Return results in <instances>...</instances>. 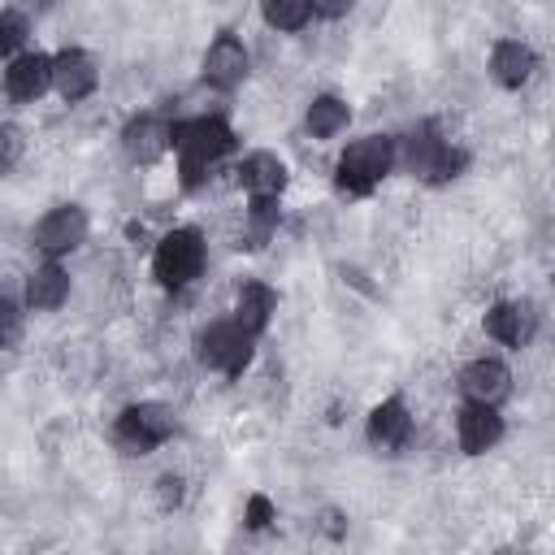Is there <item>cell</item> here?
<instances>
[{
  "instance_id": "cell-16",
  "label": "cell",
  "mask_w": 555,
  "mask_h": 555,
  "mask_svg": "<svg viewBox=\"0 0 555 555\" xmlns=\"http://www.w3.org/2000/svg\"><path fill=\"white\" fill-rule=\"evenodd\" d=\"M412 434V416H408V403L403 399H382L373 412H369V442L382 447V451H399Z\"/></svg>"
},
{
  "instance_id": "cell-9",
  "label": "cell",
  "mask_w": 555,
  "mask_h": 555,
  "mask_svg": "<svg viewBox=\"0 0 555 555\" xmlns=\"http://www.w3.org/2000/svg\"><path fill=\"white\" fill-rule=\"evenodd\" d=\"M455 438H460V451L468 455H481L490 451L499 438H503V416H499V403H477L468 399L455 416Z\"/></svg>"
},
{
  "instance_id": "cell-12",
  "label": "cell",
  "mask_w": 555,
  "mask_h": 555,
  "mask_svg": "<svg viewBox=\"0 0 555 555\" xmlns=\"http://www.w3.org/2000/svg\"><path fill=\"white\" fill-rule=\"evenodd\" d=\"M533 330H538V312L520 299H503L486 312V334L499 338L503 347H525L533 338Z\"/></svg>"
},
{
  "instance_id": "cell-19",
  "label": "cell",
  "mask_w": 555,
  "mask_h": 555,
  "mask_svg": "<svg viewBox=\"0 0 555 555\" xmlns=\"http://www.w3.org/2000/svg\"><path fill=\"white\" fill-rule=\"evenodd\" d=\"M273 308H278V295H273L264 282H243V286H238V299H234V321L247 325L251 334H260V330L269 325Z\"/></svg>"
},
{
  "instance_id": "cell-15",
  "label": "cell",
  "mask_w": 555,
  "mask_h": 555,
  "mask_svg": "<svg viewBox=\"0 0 555 555\" xmlns=\"http://www.w3.org/2000/svg\"><path fill=\"white\" fill-rule=\"evenodd\" d=\"M69 299V273L56 264V256H48L43 264H35V273L26 278V308L30 312H52Z\"/></svg>"
},
{
  "instance_id": "cell-21",
  "label": "cell",
  "mask_w": 555,
  "mask_h": 555,
  "mask_svg": "<svg viewBox=\"0 0 555 555\" xmlns=\"http://www.w3.org/2000/svg\"><path fill=\"white\" fill-rule=\"evenodd\" d=\"M260 13L273 30H299L312 17V0H260Z\"/></svg>"
},
{
  "instance_id": "cell-23",
  "label": "cell",
  "mask_w": 555,
  "mask_h": 555,
  "mask_svg": "<svg viewBox=\"0 0 555 555\" xmlns=\"http://www.w3.org/2000/svg\"><path fill=\"white\" fill-rule=\"evenodd\" d=\"M22 39H26V17H22L17 9H4V17H0V43H4V56H17Z\"/></svg>"
},
{
  "instance_id": "cell-13",
  "label": "cell",
  "mask_w": 555,
  "mask_h": 555,
  "mask_svg": "<svg viewBox=\"0 0 555 555\" xmlns=\"http://www.w3.org/2000/svg\"><path fill=\"white\" fill-rule=\"evenodd\" d=\"M460 390H464V399L499 403V399H507V390H512V373H507L503 360L481 356V360H473V364L460 373Z\"/></svg>"
},
{
  "instance_id": "cell-4",
  "label": "cell",
  "mask_w": 555,
  "mask_h": 555,
  "mask_svg": "<svg viewBox=\"0 0 555 555\" xmlns=\"http://www.w3.org/2000/svg\"><path fill=\"white\" fill-rule=\"evenodd\" d=\"M251 330L247 325H238L234 317L230 321H212V325H204L199 330V338H195V347H199V364H208V369H217V373H225V377H238L243 369H247V360H251Z\"/></svg>"
},
{
  "instance_id": "cell-20",
  "label": "cell",
  "mask_w": 555,
  "mask_h": 555,
  "mask_svg": "<svg viewBox=\"0 0 555 555\" xmlns=\"http://www.w3.org/2000/svg\"><path fill=\"white\" fill-rule=\"evenodd\" d=\"M308 134L312 139H334L347 121H351V108L338 100V95H317L312 104H308Z\"/></svg>"
},
{
  "instance_id": "cell-25",
  "label": "cell",
  "mask_w": 555,
  "mask_h": 555,
  "mask_svg": "<svg viewBox=\"0 0 555 555\" xmlns=\"http://www.w3.org/2000/svg\"><path fill=\"white\" fill-rule=\"evenodd\" d=\"M269 520H273V503H269L264 494H251V499H247V525H251V529H264Z\"/></svg>"
},
{
  "instance_id": "cell-18",
  "label": "cell",
  "mask_w": 555,
  "mask_h": 555,
  "mask_svg": "<svg viewBox=\"0 0 555 555\" xmlns=\"http://www.w3.org/2000/svg\"><path fill=\"white\" fill-rule=\"evenodd\" d=\"M238 182L247 186V195H282L286 186V165L273 152H251L238 165Z\"/></svg>"
},
{
  "instance_id": "cell-7",
  "label": "cell",
  "mask_w": 555,
  "mask_h": 555,
  "mask_svg": "<svg viewBox=\"0 0 555 555\" xmlns=\"http://www.w3.org/2000/svg\"><path fill=\"white\" fill-rule=\"evenodd\" d=\"M87 243V212L78 204H56L39 225H35V247L43 256H69L74 247Z\"/></svg>"
},
{
  "instance_id": "cell-14",
  "label": "cell",
  "mask_w": 555,
  "mask_h": 555,
  "mask_svg": "<svg viewBox=\"0 0 555 555\" xmlns=\"http://www.w3.org/2000/svg\"><path fill=\"white\" fill-rule=\"evenodd\" d=\"M533 69H538V56H533V48H525L520 39H499L494 48H490V78L499 82V87H525L529 78H533Z\"/></svg>"
},
{
  "instance_id": "cell-3",
  "label": "cell",
  "mask_w": 555,
  "mask_h": 555,
  "mask_svg": "<svg viewBox=\"0 0 555 555\" xmlns=\"http://www.w3.org/2000/svg\"><path fill=\"white\" fill-rule=\"evenodd\" d=\"M199 269H204V234L191 230V225L169 230V234L156 243V251H152V273H156V282L169 286V291L191 286V282L199 278Z\"/></svg>"
},
{
  "instance_id": "cell-5",
  "label": "cell",
  "mask_w": 555,
  "mask_h": 555,
  "mask_svg": "<svg viewBox=\"0 0 555 555\" xmlns=\"http://www.w3.org/2000/svg\"><path fill=\"white\" fill-rule=\"evenodd\" d=\"M169 438H173V412L165 403H130L117 416V442L130 455H147Z\"/></svg>"
},
{
  "instance_id": "cell-24",
  "label": "cell",
  "mask_w": 555,
  "mask_h": 555,
  "mask_svg": "<svg viewBox=\"0 0 555 555\" xmlns=\"http://www.w3.org/2000/svg\"><path fill=\"white\" fill-rule=\"evenodd\" d=\"M156 499H160V507H178L182 503V477L178 473L156 477Z\"/></svg>"
},
{
  "instance_id": "cell-17",
  "label": "cell",
  "mask_w": 555,
  "mask_h": 555,
  "mask_svg": "<svg viewBox=\"0 0 555 555\" xmlns=\"http://www.w3.org/2000/svg\"><path fill=\"white\" fill-rule=\"evenodd\" d=\"M121 143H126V152H130V160H156L165 147H173V126H160L156 117H134L130 126H126V134H121Z\"/></svg>"
},
{
  "instance_id": "cell-26",
  "label": "cell",
  "mask_w": 555,
  "mask_h": 555,
  "mask_svg": "<svg viewBox=\"0 0 555 555\" xmlns=\"http://www.w3.org/2000/svg\"><path fill=\"white\" fill-rule=\"evenodd\" d=\"M4 347H13L17 343V330H22V312H17V304L13 299H4Z\"/></svg>"
},
{
  "instance_id": "cell-10",
  "label": "cell",
  "mask_w": 555,
  "mask_h": 555,
  "mask_svg": "<svg viewBox=\"0 0 555 555\" xmlns=\"http://www.w3.org/2000/svg\"><path fill=\"white\" fill-rule=\"evenodd\" d=\"M247 78V48L234 35H217L204 52V82L217 91H234Z\"/></svg>"
},
{
  "instance_id": "cell-11",
  "label": "cell",
  "mask_w": 555,
  "mask_h": 555,
  "mask_svg": "<svg viewBox=\"0 0 555 555\" xmlns=\"http://www.w3.org/2000/svg\"><path fill=\"white\" fill-rule=\"evenodd\" d=\"M95 82H100V69H95V61L87 52H78V48L56 52V61H52V91L61 100L78 104V100H87L95 91Z\"/></svg>"
},
{
  "instance_id": "cell-2",
  "label": "cell",
  "mask_w": 555,
  "mask_h": 555,
  "mask_svg": "<svg viewBox=\"0 0 555 555\" xmlns=\"http://www.w3.org/2000/svg\"><path fill=\"white\" fill-rule=\"evenodd\" d=\"M395 165V139L386 134H364L343 147L338 156V186L351 195H369Z\"/></svg>"
},
{
  "instance_id": "cell-22",
  "label": "cell",
  "mask_w": 555,
  "mask_h": 555,
  "mask_svg": "<svg viewBox=\"0 0 555 555\" xmlns=\"http://www.w3.org/2000/svg\"><path fill=\"white\" fill-rule=\"evenodd\" d=\"M247 217H251L256 238H269V234H273V225H278V195H251Z\"/></svg>"
},
{
  "instance_id": "cell-27",
  "label": "cell",
  "mask_w": 555,
  "mask_h": 555,
  "mask_svg": "<svg viewBox=\"0 0 555 555\" xmlns=\"http://www.w3.org/2000/svg\"><path fill=\"white\" fill-rule=\"evenodd\" d=\"M351 4H356V0H312V13H317V17H343Z\"/></svg>"
},
{
  "instance_id": "cell-1",
  "label": "cell",
  "mask_w": 555,
  "mask_h": 555,
  "mask_svg": "<svg viewBox=\"0 0 555 555\" xmlns=\"http://www.w3.org/2000/svg\"><path fill=\"white\" fill-rule=\"evenodd\" d=\"M173 152H178V173L182 186L195 191L208 173V165H217L225 152H234V130L221 117H191L173 126Z\"/></svg>"
},
{
  "instance_id": "cell-8",
  "label": "cell",
  "mask_w": 555,
  "mask_h": 555,
  "mask_svg": "<svg viewBox=\"0 0 555 555\" xmlns=\"http://www.w3.org/2000/svg\"><path fill=\"white\" fill-rule=\"evenodd\" d=\"M52 61L56 56H48V52H17V56H9V69H4L9 100H17V104L39 100L52 87Z\"/></svg>"
},
{
  "instance_id": "cell-6",
  "label": "cell",
  "mask_w": 555,
  "mask_h": 555,
  "mask_svg": "<svg viewBox=\"0 0 555 555\" xmlns=\"http://www.w3.org/2000/svg\"><path fill=\"white\" fill-rule=\"evenodd\" d=\"M403 160H408V169H412V173H421V178H429V182L460 178V169H464V152H460V147H451L447 139H438V134H434V126L412 130Z\"/></svg>"
},
{
  "instance_id": "cell-28",
  "label": "cell",
  "mask_w": 555,
  "mask_h": 555,
  "mask_svg": "<svg viewBox=\"0 0 555 555\" xmlns=\"http://www.w3.org/2000/svg\"><path fill=\"white\" fill-rule=\"evenodd\" d=\"M0 134H4V169H13V160H17V147H22V139H17V130H13V126H4Z\"/></svg>"
}]
</instances>
